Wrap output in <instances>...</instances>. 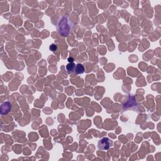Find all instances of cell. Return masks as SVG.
Wrapping results in <instances>:
<instances>
[{
	"instance_id": "1",
	"label": "cell",
	"mask_w": 161,
	"mask_h": 161,
	"mask_svg": "<svg viewBox=\"0 0 161 161\" xmlns=\"http://www.w3.org/2000/svg\"><path fill=\"white\" fill-rule=\"evenodd\" d=\"M72 30V25L71 21L68 19V18H61L59 20L57 25V30L60 34L62 36H68L71 33Z\"/></svg>"
},
{
	"instance_id": "2",
	"label": "cell",
	"mask_w": 161,
	"mask_h": 161,
	"mask_svg": "<svg viewBox=\"0 0 161 161\" xmlns=\"http://www.w3.org/2000/svg\"><path fill=\"white\" fill-rule=\"evenodd\" d=\"M113 144V142L112 140H110L108 137H104L99 140L98 147L101 150H108L111 147H112Z\"/></svg>"
},
{
	"instance_id": "3",
	"label": "cell",
	"mask_w": 161,
	"mask_h": 161,
	"mask_svg": "<svg viewBox=\"0 0 161 161\" xmlns=\"http://www.w3.org/2000/svg\"><path fill=\"white\" fill-rule=\"evenodd\" d=\"M74 73H76L77 74H83L84 73V68L83 65L81 64H78L76 66L75 69H74Z\"/></svg>"
},
{
	"instance_id": "4",
	"label": "cell",
	"mask_w": 161,
	"mask_h": 161,
	"mask_svg": "<svg viewBox=\"0 0 161 161\" xmlns=\"http://www.w3.org/2000/svg\"><path fill=\"white\" fill-rule=\"evenodd\" d=\"M76 64H74V63H69L68 65L66 66V69L67 71L68 72L69 74H71V73H74V69H75L76 68Z\"/></svg>"
},
{
	"instance_id": "5",
	"label": "cell",
	"mask_w": 161,
	"mask_h": 161,
	"mask_svg": "<svg viewBox=\"0 0 161 161\" xmlns=\"http://www.w3.org/2000/svg\"><path fill=\"white\" fill-rule=\"evenodd\" d=\"M5 104H6V106H5V108H1V113L3 112L4 110H5V114L8 113L11 110V104H10L9 102H6L5 103Z\"/></svg>"
},
{
	"instance_id": "6",
	"label": "cell",
	"mask_w": 161,
	"mask_h": 161,
	"mask_svg": "<svg viewBox=\"0 0 161 161\" xmlns=\"http://www.w3.org/2000/svg\"><path fill=\"white\" fill-rule=\"evenodd\" d=\"M57 45L54 44H51V45L49 46V49L52 52H55V50H57Z\"/></svg>"
},
{
	"instance_id": "7",
	"label": "cell",
	"mask_w": 161,
	"mask_h": 161,
	"mask_svg": "<svg viewBox=\"0 0 161 161\" xmlns=\"http://www.w3.org/2000/svg\"><path fill=\"white\" fill-rule=\"evenodd\" d=\"M68 61L69 62V63H73L74 62V59L72 57H69L68 58Z\"/></svg>"
}]
</instances>
